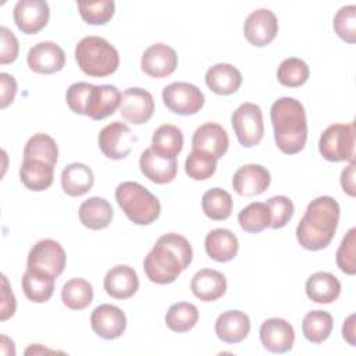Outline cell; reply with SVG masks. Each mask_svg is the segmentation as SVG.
Returning a JSON list of instances; mask_svg holds the SVG:
<instances>
[{"label": "cell", "mask_w": 356, "mask_h": 356, "mask_svg": "<svg viewBox=\"0 0 356 356\" xmlns=\"http://www.w3.org/2000/svg\"><path fill=\"white\" fill-rule=\"evenodd\" d=\"M78 216L83 227L97 231L110 225L114 217V211L111 204L104 197L92 196L81 203Z\"/></svg>", "instance_id": "obj_26"}, {"label": "cell", "mask_w": 356, "mask_h": 356, "mask_svg": "<svg viewBox=\"0 0 356 356\" xmlns=\"http://www.w3.org/2000/svg\"><path fill=\"white\" fill-rule=\"evenodd\" d=\"M154 111V100L150 92L142 88H128L122 92L120 113L124 120L135 125L147 122Z\"/></svg>", "instance_id": "obj_12"}, {"label": "cell", "mask_w": 356, "mask_h": 356, "mask_svg": "<svg viewBox=\"0 0 356 356\" xmlns=\"http://www.w3.org/2000/svg\"><path fill=\"white\" fill-rule=\"evenodd\" d=\"M139 167L142 174L154 184H168L177 177V159L163 157L154 153L150 147L145 149L139 157Z\"/></svg>", "instance_id": "obj_22"}, {"label": "cell", "mask_w": 356, "mask_h": 356, "mask_svg": "<svg viewBox=\"0 0 356 356\" xmlns=\"http://www.w3.org/2000/svg\"><path fill=\"white\" fill-rule=\"evenodd\" d=\"M90 88H92V83H88V82H75L70 85L65 93V102L71 108V111L85 115V106H86Z\"/></svg>", "instance_id": "obj_45"}, {"label": "cell", "mask_w": 356, "mask_h": 356, "mask_svg": "<svg viewBox=\"0 0 356 356\" xmlns=\"http://www.w3.org/2000/svg\"><path fill=\"white\" fill-rule=\"evenodd\" d=\"M54 281H56V278H53L50 275L26 268V271L22 275L21 285H22V291H24L25 296L31 302L44 303L53 296Z\"/></svg>", "instance_id": "obj_32"}, {"label": "cell", "mask_w": 356, "mask_h": 356, "mask_svg": "<svg viewBox=\"0 0 356 356\" xmlns=\"http://www.w3.org/2000/svg\"><path fill=\"white\" fill-rule=\"evenodd\" d=\"M214 330L222 342L238 343L248 337L250 331V318L241 310H227L217 317Z\"/></svg>", "instance_id": "obj_23"}, {"label": "cell", "mask_w": 356, "mask_h": 356, "mask_svg": "<svg viewBox=\"0 0 356 356\" xmlns=\"http://www.w3.org/2000/svg\"><path fill=\"white\" fill-rule=\"evenodd\" d=\"M122 93L114 85H92L86 106L85 115L95 121H100L120 107Z\"/></svg>", "instance_id": "obj_17"}, {"label": "cell", "mask_w": 356, "mask_h": 356, "mask_svg": "<svg viewBox=\"0 0 356 356\" xmlns=\"http://www.w3.org/2000/svg\"><path fill=\"white\" fill-rule=\"evenodd\" d=\"M75 60L81 71L93 78L114 74L120 65L117 49L100 36H86L75 47Z\"/></svg>", "instance_id": "obj_4"}, {"label": "cell", "mask_w": 356, "mask_h": 356, "mask_svg": "<svg viewBox=\"0 0 356 356\" xmlns=\"http://www.w3.org/2000/svg\"><path fill=\"white\" fill-rule=\"evenodd\" d=\"M29 353H33V355H38V353H53V350H49V349H43L39 343H35V345H31L26 350H25V355H29Z\"/></svg>", "instance_id": "obj_51"}, {"label": "cell", "mask_w": 356, "mask_h": 356, "mask_svg": "<svg viewBox=\"0 0 356 356\" xmlns=\"http://www.w3.org/2000/svg\"><path fill=\"white\" fill-rule=\"evenodd\" d=\"M61 300L71 310H83L93 300V288L83 278H71L63 285Z\"/></svg>", "instance_id": "obj_35"}, {"label": "cell", "mask_w": 356, "mask_h": 356, "mask_svg": "<svg viewBox=\"0 0 356 356\" xmlns=\"http://www.w3.org/2000/svg\"><path fill=\"white\" fill-rule=\"evenodd\" d=\"M0 38H1L0 63L3 65L14 63L17 60L18 51H19L18 39L15 38V35L7 26H1L0 28Z\"/></svg>", "instance_id": "obj_46"}, {"label": "cell", "mask_w": 356, "mask_h": 356, "mask_svg": "<svg viewBox=\"0 0 356 356\" xmlns=\"http://www.w3.org/2000/svg\"><path fill=\"white\" fill-rule=\"evenodd\" d=\"M13 17L22 33L33 35L47 25L50 8L44 0H19L14 7Z\"/></svg>", "instance_id": "obj_13"}, {"label": "cell", "mask_w": 356, "mask_h": 356, "mask_svg": "<svg viewBox=\"0 0 356 356\" xmlns=\"http://www.w3.org/2000/svg\"><path fill=\"white\" fill-rule=\"evenodd\" d=\"M339 213V204L331 196H318L312 200L296 227L299 245L313 252L327 248L335 236Z\"/></svg>", "instance_id": "obj_2"}, {"label": "cell", "mask_w": 356, "mask_h": 356, "mask_svg": "<svg viewBox=\"0 0 356 356\" xmlns=\"http://www.w3.org/2000/svg\"><path fill=\"white\" fill-rule=\"evenodd\" d=\"M278 33V21L275 14L268 8L252 11L243 24V35L246 40L257 47L267 46Z\"/></svg>", "instance_id": "obj_11"}, {"label": "cell", "mask_w": 356, "mask_h": 356, "mask_svg": "<svg viewBox=\"0 0 356 356\" xmlns=\"http://www.w3.org/2000/svg\"><path fill=\"white\" fill-rule=\"evenodd\" d=\"M238 221L243 231L250 234H259L270 227L271 213L266 203L253 202L239 211Z\"/></svg>", "instance_id": "obj_36"}, {"label": "cell", "mask_w": 356, "mask_h": 356, "mask_svg": "<svg viewBox=\"0 0 356 356\" xmlns=\"http://www.w3.org/2000/svg\"><path fill=\"white\" fill-rule=\"evenodd\" d=\"M0 83H1V97H0V107L6 108L14 102L17 95V82L13 75L1 72L0 74Z\"/></svg>", "instance_id": "obj_48"}, {"label": "cell", "mask_w": 356, "mask_h": 356, "mask_svg": "<svg viewBox=\"0 0 356 356\" xmlns=\"http://www.w3.org/2000/svg\"><path fill=\"white\" fill-rule=\"evenodd\" d=\"M271 182L268 170L260 164H246L238 168L232 178V186L241 196H256L263 193Z\"/></svg>", "instance_id": "obj_19"}, {"label": "cell", "mask_w": 356, "mask_h": 356, "mask_svg": "<svg viewBox=\"0 0 356 356\" xmlns=\"http://www.w3.org/2000/svg\"><path fill=\"white\" fill-rule=\"evenodd\" d=\"M103 286L108 296L124 300L136 293L139 289V278L132 267L118 264L106 273Z\"/></svg>", "instance_id": "obj_20"}, {"label": "cell", "mask_w": 356, "mask_h": 356, "mask_svg": "<svg viewBox=\"0 0 356 356\" xmlns=\"http://www.w3.org/2000/svg\"><path fill=\"white\" fill-rule=\"evenodd\" d=\"M178 65L177 51L165 43L149 46L140 58V68L152 78H164L171 75Z\"/></svg>", "instance_id": "obj_14"}, {"label": "cell", "mask_w": 356, "mask_h": 356, "mask_svg": "<svg viewBox=\"0 0 356 356\" xmlns=\"http://www.w3.org/2000/svg\"><path fill=\"white\" fill-rule=\"evenodd\" d=\"M163 102L168 110L179 115H192L204 104L203 92L188 82H172L163 89Z\"/></svg>", "instance_id": "obj_9"}, {"label": "cell", "mask_w": 356, "mask_h": 356, "mask_svg": "<svg viewBox=\"0 0 356 356\" xmlns=\"http://www.w3.org/2000/svg\"><path fill=\"white\" fill-rule=\"evenodd\" d=\"M206 85L216 95L227 96L235 93L242 83L241 71L228 63H218L210 67L204 76Z\"/></svg>", "instance_id": "obj_25"}, {"label": "cell", "mask_w": 356, "mask_h": 356, "mask_svg": "<svg viewBox=\"0 0 356 356\" xmlns=\"http://www.w3.org/2000/svg\"><path fill=\"white\" fill-rule=\"evenodd\" d=\"M341 185L343 192L349 196H355V161H350V164L342 170Z\"/></svg>", "instance_id": "obj_49"}, {"label": "cell", "mask_w": 356, "mask_h": 356, "mask_svg": "<svg viewBox=\"0 0 356 356\" xmlns=\"http://www.w3.org/2000/svg\"><path fill=\"white\" fill-rule=\"evenodd\" d=\"M76 6L82 19L90 25L107 24L113 18L115 10V4L113 0L78 1Z\"/></svg>", "instance_id": "obj_41"}, {"label": "cell", "mask_w": 356, "mask_h": 356, "mask_svg": "<svg viewBox=\"0 0 356 356\" xmlns=\"http://www.w3.org/2000/svg\"><path fill=\"white\" fill-rule=\"evenodd\" d=\"M136 139L138 138L132 134L131 128L121 121H114L106 125L97 136L102 153L111 160L125 159L131 153Z\"/></svg>", "instance_id": "obj_10"}, {"label": "cell", "mask_w": 356, "mask_h": 356, "mask_svg": "<svg viewBox=\"0 0 356 356\" xmlns=\"http://www.w3.org/2000/svg\"><path fill=\"white\" fill-rule=\"evenodd\" d=\"M204 248L210 259L218 263L232 260L239 249L236 235L227 228H216L206 235Z\"/></svg>", "instance_id": "obj_27"}, {"label": "cell", "mask_w": 356, "mask_h": 356, "mask_svg": "<svg viewBox=\"0 0 356 356\" xmlns=\"http://www.w3.org/2000/svg\"><path fill=\"white\" fill-rule=\"evenodd\" d=\"M232 197L221 188H211L202 197V210L206 217L214 221L227 220L232 213Z\"/></svg>", "instance_id": "obj_34"}, {"label": "cell", "mask_w": 356, "mask_h": 356, "mask_svg": "<svg viewBox=\"0 0 356 356\" xmlns=\"http://www.w3.org/2000/svg\"><path fill=\"white\" fill-rule=\"evenodd\" d=\"M260 341L264 349L273 353H285L295 342L293 327L284 318L273 317L260 325Z\"/></svg>", "instance_id": "obj_18"}, {"label": "cell", "mask_w": 356, "mask_h": 356, "mask_svg": "<svg viewBox=\"0 0 356 356\" xmlns=\"http://www.w3.org/2000/svg\"><path fill=\"white\" fill-rule=\"evenodd\" d=\"M274 140L285 154L299 153L307 139V121L303 104L295 97L277 99L270 110Z\"/></svg>", "instance_id": "obj_3"}, {"label": "cell", "mask_w": 356, "mask_h": 356, "mask_svg": "<svg viewBox=\"0 0 356 356\" xmlns=\"http://www.w3.org/2000/svg\"><path fill=\"white\" fill-rule=\"evenodd\" d=\"M335 33L349 44L356 42V6L349 4L341 7L334 17Z\"/></svg>", "instance_id": "obj_42"}, {"label": "cell", "mask_w": 356, "mask_h": 356, "mask_svg": "<svg viewBox=\"0 0 356 356\" xmlns=\"http://www.w3.org/2000/svg\"><path fill=\"white\" fill-rule=\"evenodd\" d=\"M318 150L328 161H355V124H332L321 134Z\"/></svg>", "instance_id": "obj_6"}, {"label": "cell", "mask_w": 356, "mask_h": 356, "mask_svg": "<svg viewBox=\"0 0 356 356\" xmlns=\"http://www.w3.org/2000/svg\"><path fill=\"white\" fill-rule=\"evenodd\" d=\"M231 124L238 142L243 147H253L260 143L264 135L263 113L254 103H242L231 115Z\"/></svg>", "instance_id": "obj_7"}, {"label": "cell", "mask_w": 356, "mask_h": 356, "mask_svg": "<svg viewBox=\"0 0 356 356\" xmlns=\"http://www.w3.org/2000/svg\"><path fill=\"white\" fill-rule=\"evenodd\" d=\"M334 320L328 312L312 310L305 314L302 321V332L312 343L324 342L332 331Z\"/></svg>", "instance_id": "obj_33"}, {"label": "cell", "mask_w": 356, "mask_h": 356, "mask_svg": "<svg viewBox=\"0 0 356 356\" xmlns=\"http://www.w3.org/2000/svg\"><path fill=\"white\" fill-rule=\"evenodd\" d=\"M93 184V171L83 163H71L61 171V188L68 196H82L92 189Z\"/></svg>", "instance_id": "obj_28"}, {"label": "cell", "mask_w": 356, "mask_h": 356, "mask_svg": "<svg viewBox=\"0 0 356 356\" xmlns=\"http://www.w3.org/2000/svg\"><path fill=\"white\" fill-rule=\"evenodd\" d=\"M3 289H1V312H0V320L6 321L10 317H13L15 314V309H17V302H15V296L8 285L7 277L3 275Z\"/></svg>", "instance_id": "obj_47"}, {"label": "cell", "mask_w": 356, "mask_h": 356, "mask_svg": "<svg viewBox=\"0 0 356 356\" xmlns=\"http://www.w3.org/2000/svg\"><path fill=\"white\" fill-rule=\"evenodd\" d=\"M90 325L97 337L103 339H115L124 334L127 328V317L120 307L103 303L92 312Z\"/></svg>", "instance_id": "obj_15"}, {"label": "cell", "mask_w": 356, "mask_h": 356, "mask_svg": "<svg viewBox=\"0 0 356 356\" xmlns=\"http://www.w3.org/2000/svg\"><path fill=\"white\" fill-rule=\"evenodd\" d=\"M199 318V310L189 302H178L170 306L165 314V324L174 332H186L192 330Z\"/></svg>", "instance_id": "obj_37"}, {"label": "cell", "mask_w": 356, "mask_h": 356, "mask_svg": "<svg viewBox=\"0 0 356 356\" xmlns=\"http://www.w3.org/2000/svg\"><path fill=\"white\" fill-rule=\"evenodd\" d=\"M229 139L227 131L217 122H206L200 125L192 136V149L202 150L217 160L228 150Z\"/></svg>", "instance_id": "obj_21"}, {"label": "cell", "mask_w": 356, "mask_h": 356, "mask_svg": "<svg viewBox=\"0 0 356 356\" xmlns=\"http://www.w3.org/2000/svg\"><path fill=\"white\" fill-rule=\"evenodd\" d=\"M216 168L217 159L202 150L192 149L185 160V172L195 181L209 179L216 172Z\"/></svg>", "instance_id": "obj_40"}, {"label": "cell", "mask_w": 356, "mask_h": 356, "mask_svg": "<svg viewBox=\"0 0 356 356\" xmlns=\"http://www.w3.org/2000/svg\"><path fill=\"white\" fill-rule=\"evenodd\" d=\"M54 165L42 160L24 159L19 168L21 182L33 192L46 191L53 184Z\"/></svg>", "instance_id": "obj_29"}, {"label": "cell", "mask_w": 356, "mask_h": 356, "mask_svg": "<svg viewBox=\"0 0 356 356\" xmlns=\"http://www.w3.org/2000/svg\"><path fill=\"white\" fill-rule=\"evenodd\" d=\"M58 147L56 140L46 134H35L28 139L24 147V159L42 160L56 165Z\"/></svg>", "instance_id": "obj_38"}, {"label": "cell", "mask_w": 356, "mask_h": 356, "mask_svg": "<svg viewBox=\"0 0 356 356\" xmlns=\"http://www.w3.org/2000/svg\"><path fill=\"white\" fill-rule=\"evenodd\" d=\"M65 261V250L57 241L42 239L29 250L26 268L57 278L64 271Z\"/></svg>", "instance_id": "obj_8"}, {"label": "cell", "mask_w": 356, "mask_h": 356, "mask_svg": "<svg viewBox=\"0 0 356 356\" xmlns=\"http://www.w3.org/2000/svg\"><path fill=\"white\" fill-rule=\"evenodd\" d=\"M192 293L203 302H214L227 291V280L222 273L211 268L199 270L191 281Z\"/></svg>", "instance_id": "obj_24"}, {"label": "cell", "mask_w": 356, "mask_h": 356, "mask_svg": "<svg viewBox=\"0 0 356 356\" xmlns=\"http://www.w3.org/2000/svg\"><path fill=\"white\" fill-rule=\"evenodd\" d=\"M356 228H350L343 236L337 250V266L345 274L355 275L356 273Z\"/></svg>", "instance_id": "obj_43"}, {"label": "cell", "mask_w": 356, "mask_h": 356, "mask_svg": "<svg viewBox=\"0 0 356 356\" xmlns=\"http://www.w3.org/2000/svg\"><path fill=\"white\" fill-rule=\"evenodd\" d=\"M115 200L124 214L136 225L154 222L161 211L159 199L143 185L125 181L115 189Z\"/></svg>", "instance_id": "obj_5"}, {"label": "cell", "mask_w": 356, "mask_h": 356, "mask_svg": "<svg viewBox=\"0 0 356 356\" xmlns=\"http://www.w3.org/2000/svg\"><path fill=\"white\" fill-rule=\"evenodd\" d=\"M266 204L271 213L270 227L273 229L285 227L295 213V206L288 196H282V195L273 196L266 202Z\"/></svg>", "instance_id": "obj_44"}, {"label": "cell", "mask_w": 356, "mask_h": 356, "mask_svg": "<svg viewBox=\"0 0 356 356\" xmlns=\"http://www.w3.org/2000/svg\"><path fill=\"white\" fill-rule=\"evenodd\" d=\"M182 131L172 124H163L153 132L150 149L163 157L177 159L182 150Z\"/></svg>", "instance_id": "obj_31"}, {"label": "cell", "mask_w": 356, "mask_h": 356, "mask_svg": "<svg viewBox=\"0 0 356 356\" xmlns=\"http://www.w3.org/2000/svg\"><path fill=\"white\" fill-rule=\"evenodd\" d=\"M355 314H350L345 321H343V325H342V337L343 339L350 345V346H355L356 345V334H355Z\"/></svg>", "instance_id": "obj_50"}, {"label": "cell", "mask_w": 356, "mask_h": 356, "mask_svg": "<svg viewBox=\"0 0 356 356\" xmlns=\"http://www.w3.org/2000/svg\"><path fill=\"white\" fill-rule=\"evenodd\" d=\"M26 63L33 72L54 74L63 70L65 53L54 42H39L29 49Z\"/></svg>", "instance_id": "obj_16"}, {"label": "cell", "mask_w": 356, "mask_h": 356, "mask_svg": "<svg viewBox=\"0 0 356 356\" xmlns=\"http://www.w3.org/2000/svg\"><path fill=\"white\" fill-rule=\"evenodd\" d=\"M341 293L339 280L327 271H317L306 281V295L316 303H332Z\"/></svg>", "instance_id": "obj_30"}, {"label": "cell", "mask_w": 356, "mask_h": 356, "mask_svg": "<svg viewBox=\"0 0 356 356\" xmlns=\"http://www.w3.org/2000/svg\"><path fill=\"white\" fill-rule=\"evenodd\" d=\"M193 257L189 241L175 232L165 234L157 239L143 261L146 277L160 285L174 282L188 268Z\"/></svg>", "instance_id": "obj_1"}, {"label": "cell", "mask_w": 356, "mask_h": 356, "mask_svg": "<svg viewBox=\"0 0 356 356\" xmlns=\"http://www.w3.org/2000/svg\"><path fill=\"white\" fill-rule=\"evenodd\" d=\"M309 75L310 70L307 64L296 57L285 58L277 70L278 82L286 88H299L305 85Z\"/></svg>", "instance_id": "obj_39"}]
</instances>
